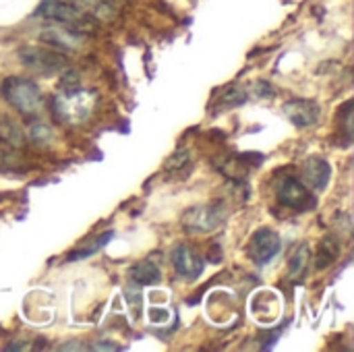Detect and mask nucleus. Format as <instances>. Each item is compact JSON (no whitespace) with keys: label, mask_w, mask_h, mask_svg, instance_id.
<instances>
[{"label":"nucleus","mask_w":354,"mask_h":352,"mask_svg":"<svg viewBox=\"0 0 354 352\" xmlns=\"http://www.w3.org/2000/svg\"><path fill=\"white\" fill-rule=\"evenodd\" d=\"M226 218V207L222 201H214L209 205L191 207L183 216V228L189 234H207L216 230Z\"/></svg>","instance_id":"obj_5"},{"label":"nucleus","mask_w":354,"mask_h":352,"mask_svg":"<svg viewBox=\"0 0 354 352\" xmlns=\"http://www.w3.org/2000/svg\"><path fill=\"white\" fill-rule=\"evenodd\" d=\"M79 4L87 15H91L97 23H110L118 17L120 6L127 0H73Z\"/></svg>","instance_id":"obj_12"},{"label":"nucleus","mask_w":354,"mask_h":352,"mask_svg":"<svg viewBox=\"0 0 354 352\" xmlns=\"http://www.w3.org/2000/svg\"><path fill=\"white\" fill-rule=\"evenodd\" d=\"M247 91L243 89V87H239V85H228L224 91H222V95H220V100H218V104H216V108L218 110H228V108H236V106H241V104H245L247 102Z\"/></svg>","instance_id":"obj_17"},{"label":"nucleus","mask_w":354,"mask_h":352,"mask_svg":"<svg viewBox=\"0 0 354 352\" xmlns=\"http://www.w3.org/2000/svg\"><path fill=\"white\" fill-rule=\"evenodd\" d=\"M307 268H309V247L303 243V245H299V247L292 251V255H290V259H288V272H290V278H292V280H297V282L305 280V276H307Z\"/></svg>","instance_id":"obj_15"},{"label":"nucleus","mask_w":354,"mask_h":352,"mask_svg":"<svg viewBox=\"0 0 354 352\" xmlns=\"http://www.w3.org/2000/svg\"><path fill=\"white\" fill-rule=\"evenodd\" d=\"M280 249H282L280 237L270 228L257 230L249 243V255L257 266H268L280 253Z\"/></svg>","instance_id":"obj_7"},{"label":"nucleus","mask_w":354,"mask_h":352,"mask_svg":"<svg viewBox=\"0 0 354 352\" xmlns=\"http://www.w3.org/2000/svg\"><path fill=\"white\" fill-rule=\"evenodd\" d=\"M129 276L135 284L139 286H151V284H158L162 280V274H160V268L149 261V259H143L139 263H135L131 270H129Z\"/></svg>","instance_id":"obj_13"},{"label":"nucleus","mask_w":354,"mask_h":352,"mask_svg":"<svg viewBox=\"0 0 354 352\" xmlns=\"http://www.w3.org/2000/svg\"><path fill=\"white\" fill-rule=\"evenodd\" d=\"M189 160H191V151H189V149H178L176 154H172V156L166 160L164 168H166L168 172H176V170L185 168V166L189 164Z\"/></svg>","instance_id":"obj_19"},{"label":"nucleus","mask_w":354,"mask_h":352,"mask_svg":"<svg viewBox=\"0 0 354 352\" xmlns=\"http://www.w3.org/2000/svg\"><path fill=\"white\" fill-rule=\"evenodd\" d=\"M305 183L315 191H326L332 178V166L324 158H309L303 166Z\"/></svg>","instance_id":"obj_11"},{"label":"nucleus","mask_w":354,"mask_h":352,"mask_svg":"<svg viewBox=\"0 0 354 352\" xmlns=\"http://www.w3.org/2000/svg\"><path fill=\"white\" fill-rule=\"evenodd\" d=\"M340 255V241L334 234L324 237L322 245H319V253H317V270H326L330 268Z\"/></svg>","instance_id":"obj_16"},{"label":"nucleus","mask_w":354,"mask_h":352,"mask_svg":"<svg viewBox=\"0 0 354 352\" xmlns=\"http://www.w3.org/2000/svg\"><path fill=\"white\" fill-rule=\"evenodd\" d=\"M0 143L8 147H23L25 145V133L23 129L6 114L0 112Z\"/></svg>","instance_id":"obj_14"},{"label":"nucleus","mask_w":354,"mask_h":352,"mask_svg":"<svg viewBox=\"0 0 354 352\" xmlns=\"http://www.w3.org/2000/svg\"><path fill=\"white\" fill-rule=\"evenodd\" d=\"M0 93L8 106H12L15 110H19L25 116L37 114L44 104L39 85L27 77H17V75L6 77L0 85Z\"/></svg>","instance_id":"obj_3"},{"label":"nucleus","mask_w":354,"mask_h":352,"mask_svg":"<svg viewBox=\"0 0 354 352\" xmlns=\"http://www.w3.org/2000/svg\"><path fill=\"white\" fill-rule=\"evenodd\" d=\"M97 106V95L95 91H85V89H66L60 93H54L52 98V112L54 118L62 124L77 127L89 120Z\"/></svg>","instance_id":"obj_1"},{"label":"nucleus","mask_w":354,"mask_h":352,"mask_svg":"<svg viewBox=\"0 0 354 352\" xmlns=\"http://www.w3.org/2000/svg\"><path fill=\"white\" fill-rule=\"evenodd\" d=\"M280 205L295 210V212H309L315 207L317 199L313 193H309V189L295 176H286L280 185H278V193H276Z\"/></svg>","instance_id":"obj_6"},{"label":"nucleus","mask_w":354,"mask_h":352,"mask_svg":"<svg viewBox=\"0 0 354 352\" xmlns=\"http://www.w3.org/2000/svg\"><path fill=\"white\" fill-rule=\"evenodd\" d=\"M35 17L64 25L68 29L83 33V35L93 33L97 29V21L91 15H87L73 0H41V4L35 10Z\"/></svg>","instance_id":"obj_2"},{"label":"nucleus","mask_w":354,"mask_h":352,"mask_svg":"<svg viewBox=\"0 0 354 352\" xmlns=\"http://www.w3.org/2000/svg\"><path fill=\"white\" fill-rule=\"evenodd\" d=\"M17 56H19V62L23 66H27L29 71H33L37 75H44V77L60 75L68 66L66 54L62 50H56V48L23 46V48H19Z\"/></svg>","instance_id":"obj_4"},{"label":"nucleus","mask_w":354,"mask_h":352,"mask_svg":"<svg viewBox=\"0 0 354 352\" xmlns=\"http://www.w3.org/2000/svg\"><path fill=\"white\" fill-rule=\"evenodd\" d=\"M114 237V232L112 230H108V232H104V234H100L95 241H91L89 245H85V247H81V249H77V251H73L71 255H68V261H79V259H87L89 255H93V253H97L102 247H106L108 245V241Z\"/></svg>","instance_id":"obj_18"},{"label":"nucleus","mask_w":354,"mask_h":352,"mask_svg":"<svg viewBox=\"0 0 354 352\" xmlns=\"http://www.w3.org/2000/svg\"><path fill=\"white\" fill-rule=\"evenodd\" d=\"M284 114L295 127L305 129L319 120V106L311 100H290L284 104Z\"/></svg>","instance_id":"obj_10"},{"label":"nucleus","mask_w":354,"mask_h":352,"mask_svg":"<svg viewBox=\"0 0 354 352\" xmlns=\"http://www.w3.org/2000/svg\"><path fill=\"white\" fill-rule=\"evenodd\" d=\"M37 37L46 44H50L52 48L56 50H81L83 41H85V35L75 31V29H68L64 25H58V23H52L48 27H44Z\"/></svg>","instance_id":"obj_8"},{"label":"nucleus","mask_w":354,"mask_h":352,"mask_svg":"<svg viewBox=\"0 0 354 352\" xmlns=\"http://www.w3.org/2000/svg\"><path fill=\"white\" fill-rule=\"evenodd\" d=\"M255 89H257V95L259 98H272L274 95V87L270 83H266V81L255 83Z\"/></svg>","instance_id":"obj_20"},{"label":"nucleus","mask_w":354,"mask_h":352,"mask_svg":"<svg viewBox=\"0 0 354 352\" xmlns=\"http://www.w3.org/2000/svg\"><path fill=\"white\" fill-rule=\"evenodd\" d=\"M172 266H174V270H176L183 278H187V280L199 278V276L203 274V268H205L203 259H201L191 247H187V245H178V247L172 251Z\"/></svg>","instance_id":"obj_9"}]
</instances>
